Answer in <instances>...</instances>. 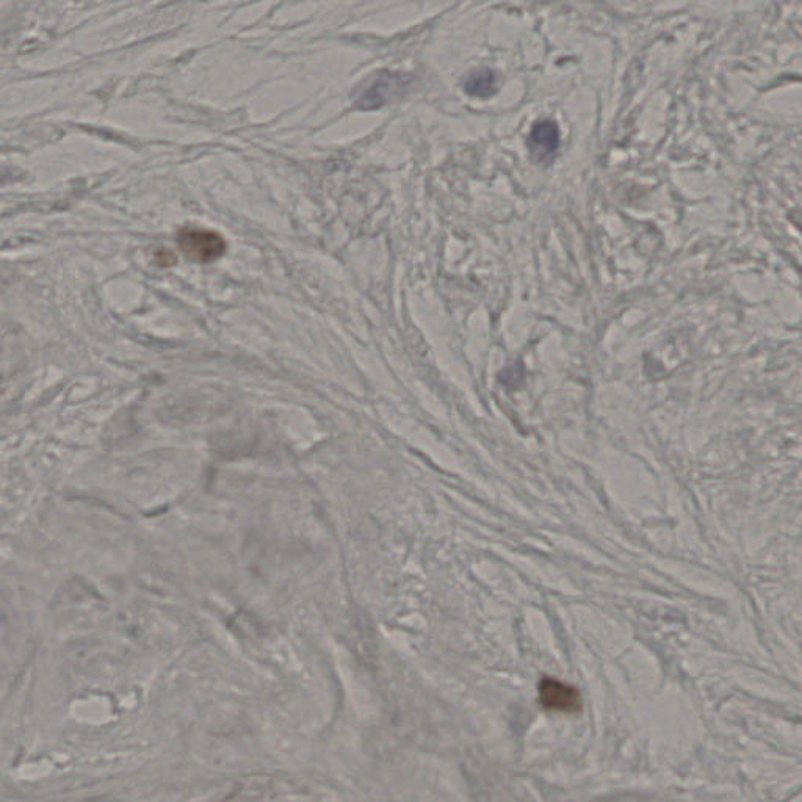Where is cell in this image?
<instances>
[{
    "label": "cell",
    "instance_id": "cell-1",
    "mask_svg": "<svg viewBox=\"0 0 802 802\" xmlns=\"http://www.w3.org/2000/svg\"><path fill=\"white\" fill-rule=\"evenodd\" d=\"M408 74L380 71L356 90L355 104L359 110H378L383 105L401 98L412 85Z\"/></svg>",
    "mask_w": 802,
    "mask_h": 802
},
{
    "label": "cell",
    "instance_id": "cell-2",
    "mask_svg": "<svg viewBox=\"0 0 802 802\" xmlns=\"http://www.w3.org/2000/svg\"><path fill=\"white\" fill-rule=\"evenodd\" d=\"M178 246L190 261L198 264L217 261L228 248L218 232L190 226L178 232Z\"/></svg>",
    "mask_w": 802,
    "mask_h": 802
},
{
    "label": "cell",
    "instance_id": "cell-3",
    "mask_svg": "<svg viewBox=\"0 0 802 802\" xmlns=\"http://www.w3.org/2000/svg\"><path fill=\"white\" fill-rule=\"evenodd\" d=\"M541 704L555 712H577L582 704L579 691L555 679H544L539 685Z\"/></svg>",
    "mask_w": 802,
    "mask_h": 802
},
{
    "label": "cell",
    "instance_id": "cell-4",
    "mask_svg": "<svg viewBox=\"0 0 802 802\" xmlns=\"http://www.w3.org/2000/svg\"><path fill=\"white\" fill-rule=\"evenodd\" d=\"M528 146L538 160L549 159L560 148V129L552 120H542L533 126Z\"/></svg>",
    "mask_w": 802,
    "mask_h": 802
},
{
    "label": "cell",
    "instance_id": "cell-5",
    "mask_svg": "<svg viewBox=\"0 0 802 802\" xmlns=\"http://www.w3.org/2000/svg\"><path fill=\"white\" fill-rule=\"evenodd\" d=\"M497 87V76L488 68L472 71L464 80V91L474 98H491L492 94L497 93Z\"/></svg>",
    "mask_w": 802,
    "mask_h": 802
},
{
    "label": "cell",
    "instance_id": "cell-6",
    "mask_svg": "<svg viewBox=\"0 0 802 802\" xmlns=\"http://www.w3.org/2000/svg\"><path fill=\"white\" fill-rule=\"evenodd\" d=\"M157 261H159L160 265H173L176 262V257L173 254L168 253V251H160L159 256H157Z\"/></svg>",
    "mask_w": 802,
    "mask_h": 802
},
{
    "label": "cell",
    "instance_id": "cell-7",
    "mask_svg": "<svg viewBox=\"0 0 802 802\" xmlns=\"http://www.w3.org/2000/svg\"><path fill=\"white\" fill-rule=\"evenodd\" d=\"M11 179H13V171L0 167V184H5V182L11 181Z\"/></svg>",
    "mask_w": 802,
    "mask_h": 802
}]
</instances>
